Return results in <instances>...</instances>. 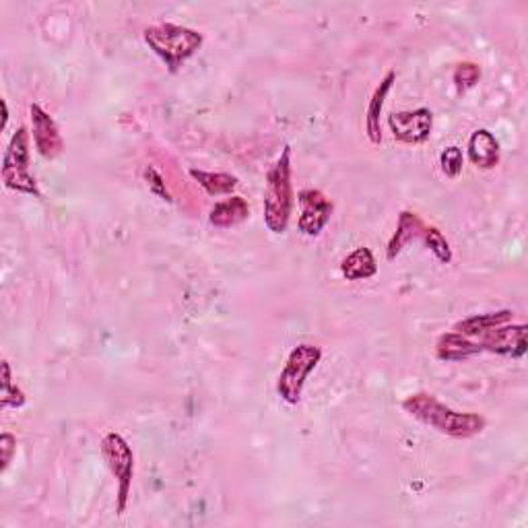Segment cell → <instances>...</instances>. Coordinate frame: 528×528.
I'll use <instances>...</instances> for the list:
<instances>
[{
  "mask_svg": "<svg viewBox=\"0 0 528 528\" xmlns=\"http://www.w3.org/2000/svg\"><path fill=\"white\" fill-rule=\"evenodd\" d=\"M25 403V393L15 384L11 365L3 359V364H0V409H21Z\"/></svg>",
  "mask_w": 528,
  "mask_h": 528,
  "instance_id": "19",
  "label": "cell"
},
{
  "mask_svg": "<svg viewBox=\"0 0 528 528\" xmlns=\"http://www.w3.org/2000/svg\"><path fill=\"white\" fill-rule=\"evenodd\" d=\"M453 81L458 91L473 89L481 81V66L477 63H461L454 68Z\"/></svg>",
  "mask_w": 528,
  "mask_h": 528,
  "instance_id": "22",
  "label": "cell"
},
{
  "mask_svg": "<svg viewBox=\"0 0 528 528\" xmlns=\"http://www.w3.org/2000/svg\"><path fill=\"white\" fill-rule=\"evenodd\" d=\"M190 175L198 182V186L204 188L206 194L211 196H224V194H232L237 188V180L235 175L225 174V172H203L193 167L190 170Z\"/></svg>",
  "mask_w": 528,
  "mask_h": 528,
  "instance_id": "18",
  "label": "cell"
},
{
  "mask_svg": "<svg viewBox=\"0 0 528 528\" xmlns=\"http://www.w3.org/2000/svg\"><path fill=\"white\" fill-rule=\"evenodd\" d=\"M466 155H469L471 164L477 165L479 170H493L500 164V141L495 139L493 133L487 128H477L471 134L469 147H466Z\"/></svg>",
  "mask_w": 528,
  "mask_h": 528,
  "instance_id": "11",
  "label": "cell"
},
{
  "mask_svg": "<svg viewBox=\"0 0 528 528\" xmlns=\"http://www.w3.org/2000/svg\"><path fill=\"white\" fill-rule=\"evenodd\" d=\"M320 359H323V349L312 345V343H302L292 349L277 380V393L283 401L287 404H297L302 401L305 382L318 367Z\"/></svg>",
  "mask_w": 528,
  "mask_h": 528,
  "instance_id": "5",
  "label": "cell"
},
{
  "mask_svg": "<svg viewBox=\"0 0 528 528\" xmlns=\"http://www.w3.org/2000/svg\"><path fill=\"white\" fill-rule=\"evenodd\" d=\"M378 273V263L376 256L370 248H355L351 254L343 258L341 263V274L347 281H365L374 277Z\"/></svg>",
  "mask_w": 528,
  "mask_h": 528,
  "instance_id": "16",
  "label": "cell"
},
{
  "mask_svg": "<svg viewBox=\"0 0 528 528\" xmlns=\"http://www.w3.org/2000/svg\"><path fill=\"white\" fill-rule=\"evenodd\" d=\"M396 83V73L388 71L384 79L380 81V85L374 89V94L370 97V104H367L365 110V133L367 139H370L372 144H380L382 143V112H384V104L386 97L390 94V89Z\"/></svg>",
  "mask_w": 528,
  "mask_h": 528,
  "instance_id": "12",
  "label": "cell"
},
{
  "mask_svg": "<svg viewBox=\"0 0 528 528\" xmlns=\"http://www.w3.org/2000/svg\"><path fill=\"white\" fill-rule=\"evenodd\" d=\"M526 324H502L495 326L492 331H487L485 334H481L477 341L483 354H495L502 357H512L520 359L526 355Z\"/></svg>",
  "mask_w": 528,
  "mask_h": 528,
  "instance_id": "9",
  "label": "cell"
},
{
  "mask_svg": "<svg viewBox=\"0 0 528 528\" xmlns=\"http://www.w3.org/2000/svg\"><path fill=\"white\" fill-rule=\"evenodd\" d=\"M388 126L399 143L421 144L432 136L433 112L430 108L394 112L388 116Z\"/></svg>",
  "mask_w": 528,
  "mask_h": 528,
  "instance_id": "8",
  "label": "cell"
},
{
  "mask_svg": "<svg viewBox=\"0 0 528 528\" xmlns=\"http://www.w3.org/2000/svg\"><path fill=\"white\" fill-rule=\"evenodd\" d=\"M403 409L415 417L421 423L430 425L432 430L440 432L450 438L466 440L479 435L485 430L487 419L479 413H458L446 407L430 393H415L403 401Z\"/></svg>",
  "mask_w": 528,
  "mask_h": 528,
  "instance_id": "1",
  "label": "cell"
},
{
  "mask_svg": "<svg viewBox=\"0 0 528 528\" xmlns=\"http://www.w3.org/2000/svg\"><path fill=\"white\" fill-rule=\"evenodd\" d=\"M440 165H442V172L448 175V178H458L463 172V165H464V153L461 147H456V144H450L442 151L440 155Z\"/></svg>",
  "mask_w": 528,
  "mask_h": 528,
  "instance_id": "21",
  "label": "cell"
},
{
  "mask_svg": "<svg viewBox=\"0 0 528 528\" xmlns=\"http://www.w3.org/2000/svg\"><path fill=\"white\" fill-rule=\"evenodd\" d=\"M423 219H421L417 213L413 211H401L399 215V225H396V232L390 237L388 246H386V258L394 260L401 254L403 248L411 244L413 240H419L421 232H423Z\"/></svg>",
  "mask_w": 528,
  "mask_h": 528,
  "instance_id": "14",
  "label": "cell"
},
{
  "mask_svg": "<svg viewBox=\"0 0 528 528\" xmlns=\"http://www.w3.org/2000/svg\"><path fill=\"white\" fill-rule=\"evenodd\" d=\"M512 314H514L512 310L479 314V316H471V318L463 320V323H458L454 326V331L464 334V336H469V339H474V336L485 334L487 331H492V328H495V326L512 323Z\"/></svg>",
  "mask_w": 528,
  "mask_h": 528,
  "instance_id": "17",
  "label": "cell"
},
{
  "mask_svg": "<svg viewBox=\"0 0 528 528\" xmlns=\"http://www.w3.org/2000/svg\"><path fill=\"white\" fill-rule=\"evenodd\" d=\"M248 217H250V204L246 198L232 196L213 206L211 215H209V224L219 229H227V227L240 225L242 221H246Z\"/></svg>",
  "mask_w": 528,
  "mask_h": 528,
  "instance_id": "15",
  "label": "cell"
},
{
  "mask_svg": "<svg viewBox=\"0 0 528 528\" xmlns=\"http://www.w3.org/2000/svg\"><path fill=\"white\" fill-rule=\"evenodd\" d=\"M479 354H483L479 343H474L469 336L456 331L442 334L438 343H435V355L443 359V362H463V359H469Z\"/></svg>",
  "mask_w": 528,
  "mask_h": 528,
  "instance_id": "13",
  "label": "cell"
},
{
  "mask_svg": "<svg viewBox=\"0 0 528 528\" xmlns=\"http://www.w3.org/2000/svg\"><path fill=\"white\" fill-rule=\"evenodd\" d=\"M421 242H423V246L432 252V254L440 260L442 264H450L453 263V248H450V244L443 234L440 232L438 227L433 225H425L423 232H421Z\"/></svg>",
  "mask_w": 528,
  "mask_h": 528,
  "instance_id": "20",
  "label": "cell"
},
{
  "mask_svg": "<svg viewBox=\"0 0 528 528\" xmlns=\"http://www.w3.org/2000/svg\"><path fill=\"white\" fill-rule=\"evenodd\" d=\"M144 44L153 50V55L164 60L170 73H178L186 60L193 58L203 48L204 37L196 29L175 25V23H162L144 29Z\"/></svg>",
  "mask_w": 528,
  "mask_h": 528,
  "instance_id": "3",
  "label": "cell"
},
{
  "mask_svg": "<svg viewBox=\"0 0 528 528\" xmlns=\"http://www.w3.org/2000/svg\"><path fill=\"white\" fill-rule=\"evenodd\" d=\"M3 182L9 190L42 198V190L29 170V133L25 126L15 130L3 157Z\"/></svg>",
  "mask_w": 528,
  "mask_h": 528,
  "instance_id": "6",
  "label": "cell"
},
{
  "mask_svg": "<svg viewBox=\"0 0 528 528\" xmlns=\"http://www.w3.org/2000/svg\"><path fill=\"white\" fill-rule=\"evenodd\" d=\"M3 110H5V116H3V128H6V125H9V105H6L5 99H3Z\"/></svg>",
  "mask_w": 528,
  "mask_h": 528,
  "instance_id": "25",
  "label": "cell"
},
{
  "mask_svg": "<svg viewBox=\"0 0 528 528\" xmlns=\"http://www.w3.org/2000/svg\"><path fill=\"white\" fill-rule=\"evenodd\" d=\"M143 178L144 182H147V186L153 194H155L157 198H162V201L165 203H174V196L170 193V188L165 186V180H164V175L159 174L155 167L153 165H147L144 167V172H143Z\"/></svg>",
  "mask_w": 528,
  "mask_h": 528,
  "instance_id": "23",
  "label": "cell"
},
{
  "mask_svg": "<svg viewBox=\"0 0 528 528\" xmlns=\"http://www.w3.org/2000/svg\"><path fill=\"white\" fill-rule=\"evenodd\" d=\"M99 448H102V456L110 473L116 479V512L118 516H125L134 481V453L125 440V435H120L118 432L105 433Z\"/></svg>",
  "mask_w": 528,
  "mask_h": 528,
  "instance_id": "4",
  "label": "cell"
},
{
  "mask_svg": "<svg viewBox=\"0 0 528 528\" xmlns=\"http://www.w3.org/2000/svg\"><path fill=\"white\" fill-rule=\"evenodd\" d=\"M294 182H292V147L285 144L277 157V162L271 165L269 175H266L264 190V225L273 234H285L289 221L294 215Z\"/></svg>",
  "mask_w": 528,
  "mask_h": 528,
  "instance_id": "2",
  "label": "cell"
},
{
  "mask_svg": "<svg viewBox=\"0 0 528 528\" xmlns=\"http://www.w3.org/2000/svg\"><path fill=\"white\" fill-rule=\"evenodd\" d=\"M29 116H32V136L37 153L44 159H56L65 151V141L56 120L40 104L29 105Z\"/></svg>",
  "mask_w": 528,
  "mask_h": 528,
  "instance_id": "10",
  "label": "cell"
},
{
  "mask_svg": "<svg viewBox=\"0 0 528 528\" xmlns=\"http://www.w3.org/2000/svg\"><path fill=\"white\" fill-rule=\"evenodd\" d=\"M17 453V440L11 433H3L0 435V473H6L11 463H13V454Z\"/></svg>",
  "mask_w": 528,
  "mask_h": 528,
  "instance_id": "24",
  "label": "cell"
},
{
  "mask_svg": "<svg viewBox=\"0 0 528 528\" xmlns=\"http://www.w3.org/2000/svg\"><path fill=\"white\" fill-rule=\"evenodd\" d=\"M297 203L302 206L300 219H297V229L310 237L323 234L334 211L331 198L318 188H305L297 194Z\"/></svg>",
  "mask_w": 528,
  "mask_h": 528,
  "instance_id": "7",
  "label": "cell"
}]
</instances>
